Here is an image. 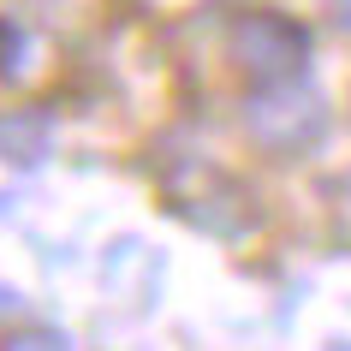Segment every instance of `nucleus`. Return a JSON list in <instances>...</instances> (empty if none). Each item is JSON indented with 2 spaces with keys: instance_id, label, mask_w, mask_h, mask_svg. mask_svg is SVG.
<instances>
[{
  "instance_id": "obj_2",
  "label": "nucleus",
  "mask_w": 351,
  "mask_h": 351,
  "mask_svg": "<svg viewBox=\"0 0 351 351\" xmlns=\"http://www.w3.org/2000/svg\"><path fill=\"white\" fill-rule=\"evenodd\" d=\"M24 66V30L12 19H0V77H12Z\"/></svg>"
},
{
  "instance_id": "obj_1",
  "label": "nucleus",
  "mask_w": 351,
  "mask_h": 351,
  "mask_svg": "<svg viewBox=\"0 0 351 351\" xmlns=\"http://www.w3.org/2000/svg\"><path fill=\"white\" fill-rule=\"evenodd\" d=\"M48 149H54V125H48L42 113H12V119H0V155H6V161L19 155L24 167H36Z\"/></svg>"
}]
</instances>
